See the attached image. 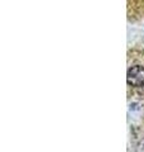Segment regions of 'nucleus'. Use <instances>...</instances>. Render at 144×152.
I'll list each match as a JSON object with an SVG mask.
<instances>
[{
  "instance_id": "1",
  "label": "nucleus",
  "mask_w": 144,
  "mask_h": 152,
  "mask_svg": "<svg viewBox=\"0 0 144 152\" xmlns=\"http://www.w3.org/2000/svg\"><path fill=\"white\" fill-rule=\"evenodd\" d=\"M127 81L130 86L142 88L144 86V66L135 65L128 70Z\"/></svg>"
}]
</instances>
